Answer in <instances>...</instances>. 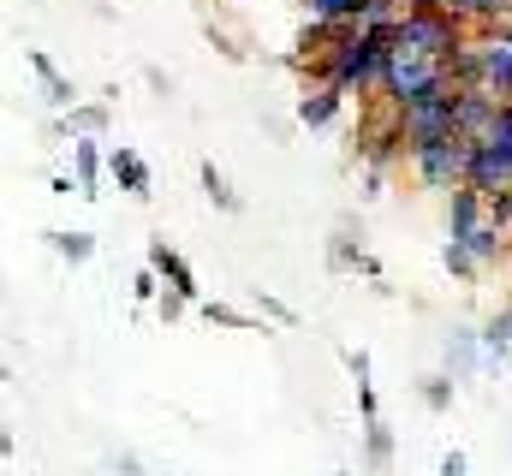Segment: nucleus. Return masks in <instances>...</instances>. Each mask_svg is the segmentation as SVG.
I'll return each mask as SVG.
<instances>
[{"label":"nucleus","mask_w":512,"mask_h":476,"mask_svg":"<svg viewBox=\"0 0 512 476\" xmlns=\"http://www.w3.org/2000/svg\"><path fill=\"white\" fill-rule=\"evenodd\" d=\"M203 191H209V203H215V209H227V215H239V209H245V203H239V191L221 179V167H215V161L203 167Z\"/></svg>","instance_id":"nucleus-12"},{"label":"nucleus","mask_w":512,"mask_h":476,"mask_svg":"<svg viewBox=\"0 0 512 476\" xmlns=\"http://www.w3.org/2000/svg\"><path fill=\"white\" fill-rule=\"evenodd\" d=\"M453 114H459V137H489V125L501 119V96L495 90H459L453 96Z\"/></svg>","instance_id":"nucleus-4"},{"label":"nucleus","mask_w":512,"mask_h":476,"mask_svg":"<svg viewBox=\"0 0 512 476\" xmlns=\"http://www.w3.org/2000/svg\"><path fill=\"white\" fill-rule=\"evenodd\" d=\"M471 149H477V137H441V143L417 149L411 167L429 191H459V185H471Z\"/></svg>","instance_id":"nucleus-2"},{"label":"nucleus","mask_w":512,"mask_h":476,"mask_svg":"<svg viewBox=\"0 0 512 476\" xmlns=\"http://www.w3.org/2000/svg\"><path fill=\"white\" fill-rule=\"evenodd\" d=\"M54 244H60V256H72V262H84L96 244H90V233H54Z\"/></svg>","instance_id":"nucleus-20"},{"label":"nucleus","mask_w":512,"mask_h":476,"mask_svg":"<svg viewBox=\"0 0 512 476\" xmlns=\"http://www.w3.org/2000/svg\"><path fill=\"white\" fill-rule=\"evenodd\" d=\"M507 42H512V24H507Z\"/></svg>","instance_id":"nucleus-25"},{"label":"nucleus","mask_w":512,"mask_h":476,"mask_svg":"<svg viewBox=\"0 0 512 476\" xmlns=\"http://www.w3.org/2000/svg\"><path fill=\"white\" fill-rule=\"evenodd\" d=\"M453 6H459V0H411L405 12H453Z\"/></svg>","instance_id":"nucleus-23"},{"label":"nucleus","mask_w":512,"mask_h":476,"mask_svg":"<svg viewBox=\"0 0 512 476\" xmlns=\"http://www.w3.org/2000/svg\"><path fill=\"white\" fill-rule=\"evenodd\" d=\"M364 453H370V471H387V459H393V435H387V423H370V429H364Z\"/></svg>","instance_id":"nucleus-14"},{"label":"nucleus","mask_w":512,"mask_h":476,"mask_svg":"<svg viewBox=\"0 0 512 476\" xmlns=\"http://www.w3.org/2000/svg\"><path fill=\"white\" fill-rule=\"evenodd\" d=\"M149 268L173 286V298H179V304H191V298H197V280H191L185 256H179V250H167V238H155V244H149Z\"/></svg>","instance_id":"nucleus-5"},{"label":"nucleus","mask_w":512,"mask_h":476,"mask_svg":"<svg viewBox=\"0 0 512 476\" xmlns=\"http://www.w3.org/2000/svg\"><path fill=\"white\" fill-rule=\"evenodd\" d=\"M203 316H209V322H227V328H251V316H239V310H227V304H203Z\"/></svg>","instance_id":"nucleus-21"},{"label":"nucleus","mask_w":512,"mask_h":476,"mask_svg":"<svg viewBox=\"0 0 512 476\" xmlns=\"http://www.w3.org/2000/svg\"><path fill=\"white\" fill-rule=\"evenodd\" d=\"M483 346H489V352H507V346H512V310H507V316H495V322L483 328Z\"/></svg>","instance_id":"nucleus-19"},{"label":"nucleus","mask_w":512,"mask_h":476,"mask_svg":"<svg viewBox=\"0 0 512 476\" xmlns=\"http://www.w3.org/2000/svg\"><path fill=\"white\" fill-rule=\"evenodd\" d=\"M30 66H36V78H42V84H48V102H54V108H66V102H72V84H66V78H60V72H54V66H48V60H42V54H36V60H30Z\"/></svg>","instance_id":"nucleus-15"},{"label":"nucleus","mask_w":512,"mask_h":476,"mask_svg":"<svg viewBox=\"0 0 512 476\" xmlns=\"http://www.w3.org/2000/svg\"><path fill=\"white\" fill-rule=\"evenodd\" d=\"M441 262H447V274H459V280H471V274H477V256H471L465 244H447V256H441Z\"/></svg>","instance_id":"nucleus-17"},{"label":"nucleus","mask_w":512,"mask_h":476,"mask_svg":"<svg viewBox=\"0 0 512 476\" xmlns=\"http://www.w3.org/2000/svg\"><path fill=\"white\" fill-rule=\"evenodd\" d=\"M393 42H405V48H417V54H429V60H447V54L465 48V24H459L453 12H405V18L393 24Z\"/></svg>","instance_id":"nucleus-1"},{"label":"nucleus","mask_w":512,"mask_h":476,"mask_svg":"<svg viewBox=\"0 0 512 476\" xmlns=\"http://www.w3.org/2000/svg\"><path fill=\"white\" fill-rule=\"evenodd\" d=\"M399 131H405V155L441 143V137H459V114H453V96H435V102H417L399 114Z\"/></svg>","instance_id":"nucleus-3"},{"label":"nucleus","mask_w":512,"mask_h":476,"mask_svg":"<svg viewBox=\"0 0 512 476\" xmlns=\"http://www.w3.org/2000/svg\"><path fill=\"white\" fill-rule=\"evenodd\" d=\"M453 18H459V24H465V18H471V24H512V0H459Z\"/></svg>","instance_id":"nucleus-10"},{"label":"nucleus","mask_w":512,"mask_h":476,"mask_svg":"<svg viewBox=\"0 0 512 476\" xmlns=\"http://www.w3.org/2000/svg\"><path fill=\"white\" fill-rule=\"evenodd\" d=\"M102 125H108L102 108H78V114H72V131H102Z\"/></svg>","instance_id":"nucleus-22"},{"label":"nucleus","mask_w":512,"mask_h":476,"mask_svg":"<svg viewBox=\"0 0 512 476\" xmlns=\"http://www.w3.org/2000/svg\"><path fill=\"white\" fill-rule=\"evenodd\" d=\"M310 18H328V24H364L370 0H304Z\"/></svg>","instance_id":"nucleus-11"},{"label":"nucleus","mask_w":512,"mask_h":476,"mask_svg":"<svg viewBox=\"0 0 512 476\" xmlns=\"http://www.w3.org/2000/svg\"><path fill=\"white\" fill-rule=\"evenodd\" d=\"M459 244H465V250L477 256V262H495V256H501V227H495V221H483L477 233H471V238H459Z\"/></svg>","instance_id":"nucleus-13"},{"label":"nucleus","mask_w":512,"mask_h":476,"mask_svg":"<svg viewBox=\"0 0 512 476\" xmlns=\"http://www.w3.org/2000/svg\"><path fill=\"white\" fill-rule=\"evenodd\" d=\"M483 209H489V197H483V191H471V185H459V191H453V203H447V233H453V244L483 227Z\"/></svg>","instance_id":"nucleus-6"},{"label":"nucleus","mask_w":512,"mask_h":476,"mask_svg":"<svg viewBox=\"0 0 512 476\" xmlns=\"http://www.w3.org/2000/svg\"><path fill=\"white\" fill-rule=\"evenodd\" d=\"M483 90H495L501 102H512V42H483Z\"/></svg>","instance_id":"nucleus-7"},{"label":"nucleus","mask_w":512,"mask_h":476,"mask_svg":"<svg viewBox=\"0 0 512 476\" xmlns=\"http://www.w3.org/2000/svg\"><path fill=\"white\" fill-rule=\"evenodd\" d=\"M441 476H465V453H447L441 459Z\"/></svg>","instance_id":"nucleus-24"},{"label":"nucleus","mask_w":512,"mask_h":476,"mask_svg":"<svg viewBox=\"0 0 512 476\" xmlns=\"http://www.w3.org/2000/svg\"><path fill=\"white\" fill-rule=\"evenodd\" d=\"M72 155H78V185H84V197H96V167H102V161H96V143H78Z\"/></svg>","instance_id":"nucleus-16"},{"label":"nucleus","mask_w":512,"mask_h":476,"mask_svg":"<svg viewBox=\"0 0 512 476\" xmlns=\"http://www.w3.org/2000/svg\"><path fill=\"white\" fill-rule=\"evenodd\" d=\"M423 405L447 411V405H453V381H447V375H429V381H423Z\"/></svg>","instance_id":"nucleus-18"},{"label":"nucleus","mask_w":512,"mask_h":476,"mask_svg":"<svg viewBox=\"0 0 512 476\" xmlns=\"http://www.w3.org/2000/svg\"><path fill=\"white\" fill-rule=\"evenodd\" d=\"M340 102H346V96H340L334 84H316V90H310V96L298 102V119H304V125L316 131V125H328V119L340 114Z\"/></svg>","instance_id":"nucleus-8"},{"label":"nucleus","mask_w":512,"mask_h":476,"mask_svg":"<svg viewBox=\"0 0 512 476\" xmlns=\"http://www.w3.org/2000/svg\"><path fill=\"white\" fill-rule=\"evenodd\" d=\"M108 173H114V179L126 185L131 197H149V167H143V161H137L131 149H114V155H108Z\"/></svg>","instance_id":"nucleus-9"}]
</instances>
